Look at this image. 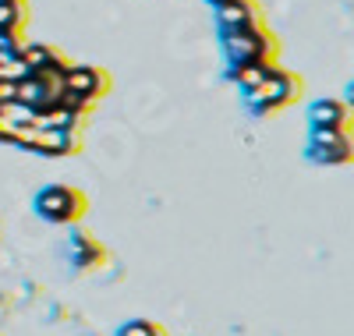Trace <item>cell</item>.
I'll list each match as a JSON object with an SVG mask.
<instances>
[{
    "instance_id": "cell-10",
    "label": "cell",
    "mask_w": 354,
    "mask_h": 336,
    "mask_svg": "<svg viewBox=\"0 0 354 336\" xmlns=\"http://www.w3.org/2000/svg\"><path fill=\"white\" fill-rule=\"evenodd\" d=\"M308 128H333V131H351V106L344 100H315L308 110Z\"/></svg>"
},
{
    "instance_id": "cell-13",
    "label": "cell",
    "mask_w": 354,
    "mask_h": 336,
    "mask_svg": "<svg viewBox=\"0 0 354 336\" xmlns=\"http://www.w3.org/2000/svg\"><path fill=\"white\" fill-rule=\"evenodd\" d=\"M117 336H167V329L153 319H131L117 329Z\"/></svg>"
},
{
    "instance_id": "cell-3",
    "label": "cell",
    "mask_w": 354,
    "mask_h": 336,
    "mask_svg": "<svg viewBox=\"0 0 354 336\" xmlns=\"http://www.w3.org/2000/svg\"><path fill=\"white\" fill-rule=\"evenodd\" d=\"M220 43L227 50V64H245V60L277 64V57H280V39L273 36V28H259V32H220Z\"/></svg>"
},
{
    "instance_id": "cell-9",
    "label": "cell",
    "mask_w": 354,
    "mask_h": 336,
    "mask_svg": "<svg viewBox=\"0 0 354 336\" xmlns=\"http://www.w3.org/2000/svg\"><path fill=\"white\" fill-rule=\"evenodd\" d=\"M18 60L25 64V75H64L68 64H71V60L50 43H25Z\"/></svg>"
},
{
    "instance_id": "cell-14",
    "label": "cell",
    "mask_w": 354,
    "mask_h": 336,
    "mask_svg": "<svg viewBox=\"0 0 354 336\" xmlns=\"http://www.w3.org/2000/svg\"><path fill=\"white\" fill-rule=\"evenodd\" d=\"M25 131L28 128H18V124H11V120L0 113V142H8V145H18L21 138H25Z\"/></svg>"
},
{
    "instance_id": "cell-15",
    "label": "cell",
    "mask_w": 354,
    "mask_h": 336,
    "mask_svg": "<svg viewBox=\"0 0 354 336\" xmlns=\"http://www.w3.org/2000/svg\"><path fill=\"white\" fill-rule=\"evenodd\" d=\"M0 110H4V103H0Z\"/></svg>"
},
{
    "instance_id": "cell-2",
    "label": "cell",
    "mask_w": 354,
    "mask_h": 336,
    "mask_svg": "<svg viewBox=\"0 0 354 336\" xmlns=\"http://www.w3.org/2000/svg\"><path fill=\"white\" fill-rule=\"evenodd\" d=\"M305 93V82L298 71H287V68H270V75H266V82L255 88V93L245 96V106L255 113V117H270L283 106H294L301 100Z\"/></svg>"
},
{
    "instance_id": "cell-4",
    "label": "cell",
    "mask_w": 354,
    "mask_h": 336,
    "mask_svg": "<svg viewBox=\"0 0 354 336\" xmlns=\"http://www.w3.org/2000/svg\"><path fill=\"white\" fill-rule=\"evenodd\" d=\"M18 145L28 149V152H36V156H50V160H53V156H57V160L78 156V152L85 149L82 131H64V128H28Z\"/></svg>"
},
{
    "instance_id": "cell-1",
    "label": "cell",
    "mask_w": 354,
    "mask_h": 336,
    "mask_svg": "<svg viewBox=\"0 0 354 336\" xmlns=\"http://www.w3.org/2000/svg\"><path fill=\"white\" fill-rule=\"evenodd\" d=\"M36 216L50 227H75L88 212V195L75 185H46L32 198Z\"/></svg>"
},
{
    "instance_id": "cell-5",
    "label": "cell",
    "mask_w": 354,
    "mask_h": 336,
    "mask_svg": "<svg viewBox=\"0 0 354 336\" xmlns=\"http://www.w3.org/2000/svg\"><path fill=\"white\" fill-rule=\"evenodd\" d=\"M61 78H64L68 96H78V100H88V103H100L103 96H110V88H113L110 71L96 68V64H68V71Z\"/></svg>"
},
{
    "instance_id": "cell-8",
    "label": "cell",
    "mask_w": 354,
    "mask_h": 336,
    "mask_svg": "<svg viewBox=\"0 0 354 336\" xmlns=\"http://www.w3.org/2000/svg\"><path fill=\"white\" fill-rule=\"evenodd\" d=\"M68 255H71V265L78 272H88V269H100L106 262V244L93 230H85V227L75 223V230L68 237Z\"/></svg>"
},
{
    "instance_id": "cell-12",
    "label": "cell",
    "mask_w": 354,
    "mask_h": 336,
    "mask_svg": "<svg viewBox=\"0 0 354 336\" xmlns=\"http://www.w3.org/2000/svg\"><path fill=\"white\" fill-rule=\"evenodd\" d=\"M25 25H28V0H0V32L25 36Z\"/></svg>"
},
{
    "instance_id": "cell-7",
    "label": "cell",
    "mask_w": 354,
    "mask_h": 336,
    "mask_svg": "<svg viewBox=\"0 0 354 336\" xmlns=\"http://www.w3.org/2000/svg\"><path fill=\"white\" fill-rule=\"evenodd\" d=\"M216 21H220V32H259V28H270L255 0H227V4L216 8Z\"/></svg>"
},
{
    "instance_id": "cell-11",
    "label": "cell",
    "mask_w": 354,
    "mask_h": 336,
    "mask_svg": "<svg viewBox=\"0 0 354 336\" xmlns=\"http://www.w3.org/2000/svg\"><path fill=\"white\" fill-rule=\"evenodd\" d=\"M270 68H277V64H259V60H245V64H227V78L241 88V96H248V93H255V88L266 82Z\"/></svg>"
},
{
    "instance_id": "cell-6",
    "label": "cell",
    "mask_w": 354,
    "mask_h": 336,
    "mask_svg": "<svg viewBox=\"0 0 354 336\" xmlns=\"http://www.w3.org/2000/svg\"><path fill=\"white\" fill-rule=\"evenodd\" d=\"M351 131H333V128H312L308 135V160L319 167H347L351 163Z\"/></svg>"
}]
</instances>
